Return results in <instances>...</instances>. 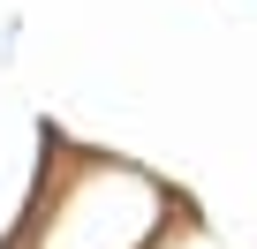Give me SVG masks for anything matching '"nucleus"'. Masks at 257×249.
I'll return each instance as SVG.
<instances>
[{
  "label": "nucleus",
  "mask_w": 257,
  "mask_h": 249,
  "mask_svg": "<svg viewBox=\"0 0 257 249\" xmlns=\"http://www.w3.org/2000/svg\"><path fill=\"white\" fill-rule=\"evenodd\" d=\"M182 211L189 196H174L137 159H113L46 129V159H38V189L16 226V249H152Z\"/></svg>",
  "instance_id": "f257e3e1"
}]
</instances>
